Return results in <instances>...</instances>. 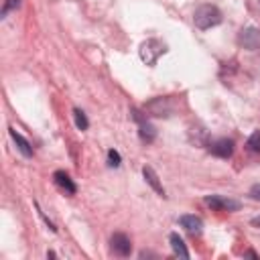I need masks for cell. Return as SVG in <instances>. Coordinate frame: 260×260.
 Here are the masks:
<instances>
[{
	"label": "cell",
	"instance_id": "obj_20",
	"mask_svg": "<svg viewBox=\"0 0 260 260\" xmlns=\"http://www.w3.org/2000/svg\"><path fill=\"white\" fill-rule=\"evenodd\" d=\"M246 256H250V258H258V256H256V252H252V250H248V252H246Z\"/></svg>",
	"mask_w": 260,
	"mask_h": 260
},
{
	"label": "cell",
	"instance_id": "obj_8",
	"mask_svg": "<svg viewBox=\"0 0 260 260\" xmlns=\"http://www.w3.org/2000/svg\"><path fill=\"white\" fill-rule=\"evenodd\" d=\"M53 181H55V185H57L61 191H65L67 195H73V193L77 191L75 183L71 181V177H69L65 171H57V173L53 175Z\"/></svg>",
	"mask_w": 260,
	"mask_h": 260
},
{
	"label": "cell",
	"instance_id": "obj_13",
	"mask_svg": "<svg viewBox=\"0 0 260 260\" xmlns=\"http://www.w3.org/2000/svg\"><path fill=\"white\" fill-rule=\"evenodd\" d=\"M138 134H140V138H142V142H146V144H150L154 138H156V130H154V126L150 124V122H146V120H140L138 122Z\"/></svg>",
	"mask_w": 260,
	"mask_h": 260
},
{
	"label": "cell",
	"instance_id": "obj_3",
	"mask_svg": "<svg viewBox=\"0 0 260 260\" xmlns=\"http://www.w3.org/2000/svg\"><path fill=\"white\" fill-rule=\"evenodd\" d=\"M203 201H205V205H209L215 211H238L240 209V201L223 197V195H207Z\"/></svg>",
	"mask_w": 260,
	"mask_h": 260
},
{
	"label": "cell",
	"instance_id": "obj_12",
	"mask_svg": "<svg viewBox=\"0 0 260 260\" xmlns=\"http://www.w3.org/2000/svg\"><path fill=\"white\" fill-rule=\"evenodd\" d=\"M169 242H171V248H173L175 256H179V258H189V250L185 248V242H183V238H181L179 234H171V236H169Z\"/></svg>",
	"mask_w": 260,
	"mask_h": 260
},
{
	"label": "cell",
	"instance_id": "obj_9",
	"mask_svg": "<svg viewBox=\"0 0 260 260\" xmlns=\"http://www.w3.org/2000/svg\"><path fill=\"white\" fill-rule=\"evenodd\" d=\"M179 223H181V228H185L189 234H201V228H203V221H201V217H197V215H181V217H179Z\"/></svg>",
	"mask_w": 260,
	"mask_h": 260
},
{
	"label": "cell",
	"instance_id": "obj_7",
	"mask_svg": "<svg viewBox=\"0 0 260 260\" xmlns=\"http://www.w3.org/2000/svg\"><path fill=\"white\" fill-rule=\"evenodd\" d=\"M110 244H112V252L118 254V256H128V254L132 252V242H130V238H128L126 234H122V232L114 234L112 240H110Z\"/></svg>",
	"mask_w": 260,
	"mask_h": 260
},
{
	"label": "cell",
	"instance_id": "obj_10",
	"mask_svg": "<svg viewBox=\"0 0 260 260\" xmlns=\"http://www.w3.org/2000/svg\"><path fill=\"white\" fill-rule=\"evenodd\" d=\"M10 136H12L14 144H16V148H18L24 156H32V146H30V142H28L20 132H16V128H10Z\"/></svg>",
	"mask_w": 260,
	"mask_h": 260
},
{
	"label": "cell",
	"instance_id": "obj_19",
	"mask_svg": "<svg viewBox=\"0 0 260 260\" xmlns=\"http://www.w3.org/2000/svg\"><path fill=\"white\" fill-rule=\"evenodd\" d=\"M254 228H260V215H256V217H252V221H250Z\"/></svg>",
	"mask_w": 260,
	"mask_h": 260
},
{
	"label": "cell",
	"instance_id": "obj_5",
	"mask_svg": "<svg viewBox=\"0 0 260 260\" xmlns=\"http://www.w3.org/2000/svg\"><path fill=\"white\" fill-rule=\"evenodd\" d=\"M209 152L219 156V158H230L232 152H234V140L230 138H217V140H211L209 142Z\"/></svg>",
	"mask_w": 260,
	"mask_h": 260
},
{
	"label": "cell",
	"instance_id": "obj_2",
	"mask_svg": "<svg viewBox=\"0 0 260 260\" xmlns=\"http://www.w3.org/2000/svg\"><path fill=\"white\" fill-rule=\"evenodd\" d=\"M167 51V47L158 41V39H148L140 45V59L146 63V65H154L158 61V57Z\"/></svg>",
	"mask_w": 260,
	"mask_h": 260
},
{
	"label": "cell",
	"instance_id": "obj_1",
	"mask_svg": "<svg viewBox=\"0 0 260 260\" xmlns=\"http://www.w3.org/2000/svg\"><path fill=\"white\" fill-rule=\"evenodd\" d=\"M193 22H195L197 28L207 30V28L217 26V24L221 22V12H219L217 6L203 4V6H199V8L195 10V14H193Z\"/></svg>",
	"mask_w": 260,
	"mask_h": 260
},
{
	"label": "cell",
	"instance_id": "obj_14",
	"mask_svg": "<svg viewBox=\"0 0 260 260\" xmlns=\"http://www.w3.org/2000/svg\"><path fill=\"white\" fill-rule=\"evenodd\" d=\"M73 118H75V126L79 128V130H87V126H89V122H87V118H85V114L79 110V108H75L73 110Z\"/></svg>",
	"mask_w": 260,
	"mask_h": 260
},
{
	"label": "cell",
	"instance_id": "obj_15",
	"mask_svg": "<svg viewBox=\"0 0 260 260\" xmlns=\"http://www.w3.org/2000/svg\"><path fill=\"white\" fill-rule=\"evenodd\" d=\"M246 146H248L252 152H260V130H256V132H252V134H250V138H248Z\"/></svg>",
	"mask_w": 260,
	"mask_h": 260
},
{
	"label": "cell",
	"instance_id": "obj_18",
	"mask_svg": "<svg viewBox=\"0 0 260 260\" xmlns=\"http://www.w3.org/2000/svg\"><path fill=\"white\" fill-rule=\"evenodd\" d=\"M250 197H252V199H258V201H260V183H258V185H254V187L250 189Z\"/></svg>",
	"mask_w": 260,
	"mask_h": 260
},
{
	"label": "cell",
	"instance_id": "obj_21",
	"mask_svg": "<svg viewBox=\"0 0 260 260\" xmlns=\"http://www.w3.org/2000/svg\"><path fill=\"white\" fill-rule=\"evenodd\" d=\"M258 2H260V0H258Z\"/></svg>",
	"mask_w": 260,
	"mask_h": 260
},
{
	"label": "cell",
	"instance_id": "obj_11",
	"mask_svg": "<svg viewBox=\"0 0 260 260\" xmlns=\"http://www.w3.org/2000/svg\"><path fill=\"white\" fill-rule=\"evenodd\" d=\"M142 175H144V179H146V183L160 195V197H165V189H162V185H160V181H158V175L154 173V169L152 167H142Z\"/></svg>",
	"mask_w": 260,
	"mask_h": 260
},
{
	"label": "cell",
	"instance_id": "obj_6",
	"mask_svg": "<svg viewBox=\"0 0 260 260\" xmlns=\"http://www.w3.org/2000/svg\"><path fill=\"white\" fill-rule=\"evenodd\" d=\"M238 43H240L244 49H250V51L258 49V47H260V28H254V26L244 28V30L240 32V37H238Z\"/></svg>",
	"mask_w": 260,
	"mask_h": 260
},
{
	"label": "cell",
	"instance_id": "obj_4",
	"mask_svg": "<svg viewBox=\"0 0 260 260\" xmlns=\"http://www.w3.org/2000/svg\"><path fill=\"white\" fill-rule=\"evenodd\" d=\"M144 112H150V116H169L173 112V104L169 98H154L144 106Z\"/></svg>",
	"mask_w": 260,
	"mask_h": 260
},
{
	"label": "cell",
	"instance_id": "obj_16",
	"mask_svg": "<svg viewBox=\"0 0 260 260\" xmlns=\"http://www.w3.org/2000/svg\"><path fill=\"white\" fill-rule=\"evenodd\" d=\"M20 6V0H4V4H2V16H6L10 10H16Z\"/></svg>",
	"mask_w": 260,
	"mask_h": 260
},
{
	"label": "cell",
	"instance_id": "obj_17",
	"mask_svg": "<svg viewBox=\"0 0 260 260\" xmlns=\"http://www.w3.org/2000/svg\"><path fill=\"white\" fill-rule=\"evenodd\" d=\"M108 165L110 167H120V154L116 150H108Z\"/></svg>",
	"mask_w": 260,
	"mask_h": 260
}]
</instances>
